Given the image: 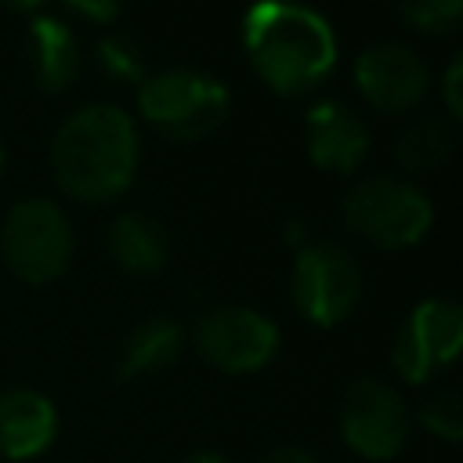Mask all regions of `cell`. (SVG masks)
<instances>
[{"instance_id":"obj_10","label":"cell","mask_w":463,"mask_h":463,"mask_svg":"<svg viewBox=\"0 0 463 463\" xmlns=\"http://www.w3.org/2000/svg\"><path fill=\"white\" fill-rule=\"evenodd\" d=\"M354 87L376 112L398 116L420 109L430 94V69L412 47L383 40L354 58Z\"/></svg>"},{"instance_id":"obj_9","label":"cell","mask_w":463,"mask_h":463,"mask_svg":"<svg viewBox=\"0 0 463 463\" xmlns=\"http://www.w3.org/2000/svg\"><path fill=\"white\" fill-rule=\"evenodd\" d=\"M195 351L228 376L264 369L279 351V326L253 307H217L195 326Z\"/></svg>"},{"instance_id":"obj_5","label":"cell","mask_w":463,"mask_h":463,"mask_svg":"<svg viewBox=\"0 0 463 463\" xmlns=\"http://www.w3.org/2000/svg\"><path fill=\"white\" fill-rule=\"evenodd\" d=\"M0 257L29 286L54 282L72 260V224L65 210L43 195L18 199L0 224Z\"/></svg>"},{"instance_id":"obj_23","label":"cell","mask_w":463,"mask_h":463,"mask_svg":"<svg viewBox=\"0 0 463 463\" xmlns=\"http://www.w3.org/2000/svg\"><path fill=\"white\" fill-rule=\"evenodd\" d=\"M184 463H232V459H224V456H217V452H195V456H188Z\"/></svg>"},{"instance_id":"obj_22","label":"cell","mask_w":463,"mask_h":463,"mask_svg":"<svg viewBox=\"0 0 463 463\" xmlns=\"http://www.w3.org/2000/svg\"><path fill=\"white\" fill-rule=\"evenodd\" d=\"M72 11H80V14H87V18H98V22H109V18L119 14L116 4H72Z\"/></svg>"},{"instance_id":"obj_12","label":"cell","mask_w":463,"mask_h":463,"mask_svg":"<svg viewBox=\"0 0 463 463\" xmlns=\"http://www.w3.org/2000/svg\"><path fill=\"white\" fill-rule=\"evenodd\" d=\"M58 434V409L47 394L14 387L0 394V456L11 463L36 459Z\"/></svg>"},{"instance_id":"obj_19","label":"cell","mask_w":463,"mask_h":463,"mask_svg":"<svg viewBox=\"0 0 463 463\" xmlns=\"http://www.w3.org/2000/svg\"><path fill=\"white\" fill-rule=\"evenodd\" d=\"M98 54H101V61H105V69L112 72V76H119V80H141V54L134 51V43L130 40H123V36H105L101 40V47H98Z\"/></svg>"},{"instance_id":"obj_11","label":"cell","mask_w":463,"mask_h":463,"mask_svg":"<svg viewBox=\"0 0 463 463\" xmlns=\"http://www.w3.org/2000/svg\"><path fill=\"white\" fill-rule=\"evenodd\" d=\"M304 145L318 170L354 174L369 156V127L351 105L329 98L304 116Z\"/></svg>"},{"instance_id":"obj_21","label":"cell","mask_w":463,"mask_h":463,"mask_svg":"<svg viewBox=\"0 0 463 463\" xmlns=\"http://www.w3.org/2000/svg\"><path fill=\"white\" fill-rule=\"evenodd\" d=\"M257 463H315V456L307 449H300V445H275Z\"/></svg>"},{"instance_id":"obj_6","label":"cell","mask_w":463,"mask_h":463,"mask_svg":"<svg viewBox=\"0 0 463 463\" xmlns=\"http://www.w3.org/2000/svg\"><path fill=\"white\" fill-rule=\"evenodd\" d=\"M293 304L311 326L344 322L362 300V271L358 260L336 242H307L293 260Z\"/></svg>"},{"instance_id":"obj_14","label":"cell","mask_w":463,"mask_h":463,"mask_svg":"<svg viewBox=\"0 0 463 463\" xmlns=\"http://www.w3.org/2000/svg\"><path fill=\"white\" fill-rule=\"evenodd\" d=\"M109 253L130 275H156L166 268L170 239L156 217L130 210L109 224Z\"/></svg>"},{"instance_id":"obj_17","label":"cell","mask_w":463,"mask_h":463,"mask_svg":"<svg viewBox=\"0 0 463 463\" xmlns=\"http://www.w3.org/2000/svg\"><path fill=\"white\" fill-rule=\"evenodd\" d=\"M398 18L409 22L416 33H438L449 36L459 29L463 18V0H412L398 7Z\"/></svg>"},{"instance_id":"obj_24","label":"cell","mask_w":463,"mask_h":463,"mask_svg":"<svg viewBox=\"0 0 463 463\" xmlns=\"http://www.w3.org/2000/svg\"><path fill=\"white\" fill-rule=\"evenodd\" d=\"M0 170H4V148H0Z\"/></svg>"},{"instance_id":"obj_15","label":"cell","mask_w":463,"mask_h":463,"mask_svg":"<svg viewBox=\"0 0 463 463\" xmlns=\"http://www.w3.org/2000/svg\"><path fill=\"white\" fill-rule=\"evenodd\" d=\"M181 347H184V329L174 318H163V315L145 318L127 336L119 362H116V373H119V380L156 376L181 358Z\"/></svg>"},{"instance_id":"obj_13","label":"cell","mask_w":463,"mask_h":463,"mask_svg":"<svg viewBox=\"0 0 463 463\" xmlns=\"http://www.w3.org/2000/svg\"><path fill=\"white\" fill-rule=\"evenodd\" d=\"M25 47H29V72H33L40 90L61 94L76 80V72H80V47H76L72 33L58 18H47V14L33 18Z\"/></svg>"},{"instance_id":"obj_7","label":"cell","mask_w":463,"mask_h":463,"mask_svg":"<svg viewBox=\"0 0 463 463\" xmlns=\"http://www.w3.org/2000/svg\"><path fill=\"white\" fill-rule=\"evenodd\" d=\"M409 430H412V416L391 383L376 376H362L344 391L340 438L354 456L373 463L394 459L405 449Z\"/></svg>"},{"instance_id":"obj_4","label":"cell","mask_w":463,"mask_h":463,"mask_svg":"<svg viewBox=\"0 0 463 463\" xmlns=\"http://www.w3.org/2000/svg\"><path fill=\"white\" fill-rule=\"evenodd\" d=\"M137 109L145 123L156 127L163 137L199 141L228 119L232 98L217 76L195 69H163L141 83Z\"/></svg>"},{"instance_id":"obj_18","label":"cell","mask_w":463,"mask_h":463,"mask_svg":"<svg viewBox=\"0 0 463 463\" xmlns=\"http://www.w3.org/2000/svg\"><path fill=\"white\" fill-rule=\"evenodd\" d=\"M420 423L445 438V441H459L463 438V398L456 391H434L423 405H420Z\"/></svg>"},{"instance_id":"obj_20","label":"cell","mask_w":463,"mask_h":463,"mask_svg":"<svg viewBox=\"0 0 463 463\" xmlns=\"http://www.w3.org/2000/svg\"><path fill=\"white\" fill-rule=\"evenodd\" d=\"M459 80H463V58H452L441 80V98H445V119H459L463 116V94H459Z\"/></svg>"},{"instance_id":"obj_16","label":"cell","mask_w":463,"mask_h":463,"mask_svg":"<svg viewBox=\"0 0 463 463\" xmlns=\"http://www.w3.org/2000/svg\"><path fill=\"white\" fill-rule=\"evenodd\" d=\"M452 141H456L452 119H445V116H416L398 130L394 159L409 174H427V170H438L449 159Z\"/></svg>"},{"instance_id":"obj_3","label":"cell","mask_w":463,"mask_h":463,"mask_svg":"<svg viewBox=\"0 0 463 463\" xmlns=\"http://www.w3.org/2000/svg\"><path fill=\"white\" fill-rule=\"evenodd\" d=\"M340 210H344V224L358 239H365L380 250L416 246L430 232V221H434V206H430L427 192L394 174L362 177L344 195Z\"/></svg>"},{"instance_id":"obj_1","label":"cell","mask_w":463,"mask_h":463,"mask_svg":"<svg viewBox=\"0 0 463 463\" xmlns=\"http://www.w3.org/2000/svg\"><path fill=\"white\" fill-rule=\"evenodd\" d=\"M137 127L119 105L76 109L51 141L54 184L80 203H109L123 195L137 174Z\"/></svg>"},{"instance_id":"obj_8","label":"cell","mask_w":463,"mask_h":463,"mask_svg":"<svg viewBox=\"0 0 463 463\" xmlns=\"http://www.w3.org/2000/svg\"><path fill=\"white\" fill-rule=\"evenodd\" d=\"M463 351V311L456 300L445 297H430L420 300L409 318L398 326L394 333V347H391V365L402 380L409 383H423L430 380V373L452 365Z\"/></svg>"},{"instance_id":"obj_2","label":"cell","mask_w":463,"mask_h":463,"mask_svg":"<svg viewBox=\"0 0 463 463\" xmlns=\"http://www.w3.org/2000/svg\"><path fill=\"white\" fill-rule=\"evenodd\" d=\"M242 47L253 72L282 98L307 94L336 65L333 25L300 4H257L242 18Z\"/></svg>"}]
</instances>
